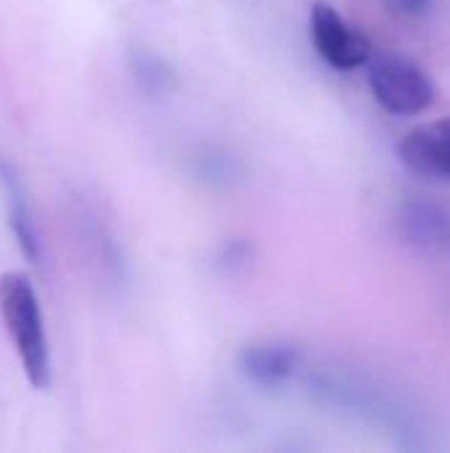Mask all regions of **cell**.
<instances>
[{
    "label": "cell",
    "instance_id": "cell-6",
    "mask_svg": "<svg viewBox=\"0 0 450 453\" xmlns=\"http://www.w3.org/2000/svg\"><path fill=\"white\" fill-rule=\"evenodd\" d=\"M398 157L414 175L450 183V117L414 127L400 141Z\"/></svg>",
    "mask_w": 450,
    "mask_h": 453
},
{
    "label": "cell",
    "instance_id": "cell-2",
    "mask_svg": "<svg viewBox=\"0 0 450 453\" xmlns=\"http://www.w3.org/2000/svg\"><path fill=\"white\" fill-rule=\"evenodd\" d=\"M366 77L374 101L395 117H416L432 109L438 98L432 77L414 58L400 53L374 56L366 66Z\"/></svg>",
    "mask_w": 450,
    "mask_h": 453
},
{
    "label": "cell",
    "instance_id": "cell-11",
    "mask_svg": "<svg viewBox=\"0 0 450 453\" xmlns=\"http://www.w3.org/2000/svg\"><path fill=\"white\" fill-rule=\"evenodd\" d=\"M247 257H249V247H247V244H241V242H228V244L220 250L217 263H220V268L236 271L241 263H247Z\"/></svg>",
    "mask_w": 450,
    "mask_h": 453
},
{
    "label": "cell",
    "instance_id": "cell-3",
    "mask_svg": "<svg viewBox=\"0 0 450 453\" xmlns=\"http://www.w3.org/2000/svg\"><path fill=\"white\" fill-rule=\"evenodd\" d=\"M72 226L80 239L77 244H80L93 276L101 281V287H106L111 292L125 289V284H127L125 250H122V242L117 239L111 223L101 212V207H95L93 202H85V199H74Z\"/></svg>",
    "mask_w": 450,
    "mask_h": 453
},
{
    "label": "cell",
    "instance_id": "cell-9",
    "mask_svg": "<svg viewBox=\"0 0 450 453\" xmlns=\"http://www.w3.org/2000/svg\"><path fill=\"white\" fill-rule=\"evenodd\" d=\"M130 74L138 85V90L149 98H159L172 90L175 72L172 66L151 48H133L130 50Z\"/></svg>",
    "mask_w": 450,
    "mask_h": 453
},
{
    "label": "cell",
    "instance_id": "cell-10",
    "mask_svg": "<svg viewBox=\"0 0 450 453\" xmlns=\"http://www.w3.org/2000/svg\"><path fill=\"white\" fill-rule=\"evenodd\" d=\"M387 5L403 19H424L432 11L435 0H387Z\"/></svg>",
    "mask_w": 450,
    "mask_h": 453
},
{
    "label": "cell",
    "instance_id": "cell-1",
    "mask_svg": "<svg viewBox=\"0 0 450 453\" xmlns=\"http://www.w3.org/2000/svg\"><path fill=\"white\" fill-rule=\"evenodd\" d=\"M0 313L3 324L16 345L27 382L34 390L50 385V350L45 334V316L37 289L27 273L11 271L0 276Z\"/></svg>",
    "mask_w": 450,
    "mask_h": 453
},
{
    "label": "cell",
    "instance_id": "cell-5",
    "mask_svg": "<svg viewBox=\"0 0 450 453\" xmlns=\"http://www.w3.org/2000/svg\"><path fill=\"white\" fill-rule=\"evenodd\" d=\"M400 239L430 257H450V204L432 196H408L395 210Z\"/></svg>",
    "mask_w": 450,
    "mask_h": 453
},
{
    "label": "cell",
    "instance_id": "cell-4",
    "mask_svg": "<svg viewBox=\"0 0 450 453\" xmlns=\"http://www.w3.org/2000/svg\"><path fill=\"white\" fill-rule=\"evenodd\" d=\"M310 40L316 53L337 72L363 69L374 58L369 35L324 0L310 5Z\"/></svg>",
    "mask_w": 450,
    "mask_h": 453
},
{
    "label": "cell",
    "instance_id": "cell-8",
    "mask_svg": "<svg viewBox=\"0 0 450 453\" xmlns=\"http://www.w3.org/2000/svg\"><path fill=\"white\" fill-rule=\"evenodd\" d=\"M300 366H302V353L294 345L278 340L255 342L239 353L241 374L260 388H278L289 382L300 372Z\"/></svg>",
    "mask_w": 450,
    "mask_h": 453
},
{
    "label": "cell",
    "instance_id": "cell-7",
    "mask_svg": "<svg viewBox=\"0 0 450 453\" xmlns=\"http://www.w3.org/2000/svg\"><path fill=\"white\" fill-rule=\"evenodd\" d=\"M0 188H3V196H5V215H8V228L16 239V247L21 252V257L40 268L42 260H45V252H42V236H40V228H37V220L32 215V207H29V199H27V188L16 173V167L5 159H0Z\"/></svg>",
    "mask_w": 450,
    "mask_h": 453
}]
</instances>
